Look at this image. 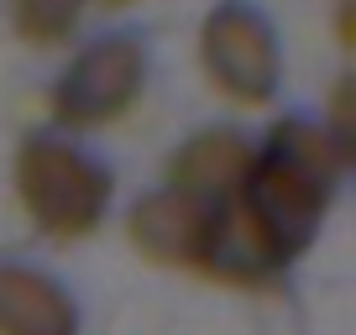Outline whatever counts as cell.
<instances>
[{"instance_id":"9c48e42d","label":"cell","mask_w":356,"mask_h":335,"mask_svg":"<svg viewBox=\"0 0 356 335\" xmlns=\"http://www.w3.org/2000/svg\"><path fill=\"white\" fill-rule=\"evenodd\" d=\"M105 6H126V0H105Z\"/></svg>"},{"instance_id":"3957f363","label":"cell","mask_w":356,"mask_h":335,"mask_svg":"<svg viewBox=\"0 0 356 335\" xmlns=\"http://www.w3.org/2000/svg\"><path fill=\"white\" fill-rule=\"evenodd\" d=\"M142 79H147V53L136 47V37H105L68 63V74L58 79L53 111L74 131L105 126L131 111V100L142 95Z\"/></svg>"},{"instance_id":"6da1fadb","label":"cell","mask_w":356,"mask_h":335,"mask_svg":"<svg viewBox=\"0 0 356 335\" xmlns=\"http://www.w3.org/2000/svg\"><path fill=\"white\" fill-rule=\"evenodd\" d=\"M346 168V157L335 152V142L325 136V126L309 121H283L267 136V147L252 157V173L241 183V199L252 204V215L262 220V231L273 236L283 257H299L314 241L330 204V183Z\"/></svg>"},{"instance_id":"52a82bcc","label":"cell","mask_w":356,"mask_h":335,"mask_svg":"<svg viewBox=\"0 0 356 335\" xmlns=\"http://www.w3.org/2000/svg\"><path fill=\"white\" fill-rule=\"evenodd\" d=\"M204 225H210V210L184 194H152L131 210V236L147 257L157 262H200L204 252Z\"/></svg>"},{"instance_id":"7a4b0ae2","label":"cell","mask_w":356,"mask_h":335,"mask_svg":"<svg viewBox=\"0 0 356 335\" xmlns=\"http://www.w3.org/2000/svg\"><path fill=\"white\" fill-rule=\"evenodd\" d=\"M16 189L47 236H89L111 204V173L58 136H32L16 157Z\"/></svg>"},{"instance_id":"5b68a950","label":"cell","mask_w":356,"mask_h":335,"mask_svg":"<svg viewBox=\"0 0 356 335\" xmlns=\"http://www.w3.org/2000/svg\"><path fill=\"white\" fill-rule=\"evenodd\" d=\"M246 173H252V147L231 131H204L189 147H178L173 157V194L215 210L220 199L241 194Z\"/></svg>"},{"instance_id":"8992f818","label":"cell","mask_w":356,"mask_h":335,"mask_svg":"<svg viewBox=\"0 0 356 335\" xmlns=\"http://www.w3.org/2000/svg\"><path fill=\"white\" fill-rule=\"evenodd\" d=\"M79 314L47 272L0 262V335H74Z\"/></svg>"},{"instance_id":"ba28073f","label":"cell","mask_w":356,"mask_h":335,"mask_svg":"<svg viewBox=\"0 0 356 335\" xmlns=\"http://www.w3.org/2000/svg\"><path fill=\"white\" fill-rule=\"evenodd\" d=\"M79 11H84V0H16V26L32 42H58L74 32Z\"/></svg>"},{"instance_id":"277c9868","label":"cell","mask_w":356,"mask_h":335,"mask_svg":"<svg viewBox=\"0 0 356 335\" xmlns=\"http://www.w3.org/2000/svg\"><path fill=\"white\" fill-rule=\"evenodd\" d=\"M204 68L231 100L262 105L278 90V37L257 6L225 0L204 22Z\"/></svg>"}]
</instances>
